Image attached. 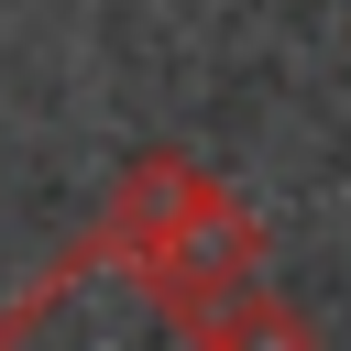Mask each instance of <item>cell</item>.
Returning <instances> with one entry per match:
<instances>
[{"label": "cell", "mask_w": 351, "mask_h": 351, "mask_svg": "<svg viewBox=\"0 0 351 351\" xmlns=\"http://www.w3.org/2000/svg\"><path fill=\"white\" fill-rule=\"evenodd\" d=\"M110 252H132L176 307H208V296H230V285H252L263 274V230H252V208L219 186V176H197V165H176V154H143L132 176H121V197H110V230H99Z\"/></svg>", "instance_id": "obj_1"}, {"label": "cell", "mask_w": 351, "mask_h": 351, "mask_svg": "<svg viewBox=\"0 0 351 351\" xmlns=\"http://www.w3.org/2000/svg\"><path fill=\"white\" fill-rule=\"evenodd\" d=\"M0 351H186V307L110 241L66 252L33 296L0 307Z\"/></svg>", "instance_id": "obj_2"}, {"label": "cell", "mask_w": 351, "mask_h": 351, "mask_svg": "<svg viewBox=\"0 0 351 351\" xmlns=\"http://www.w3.org/2000/svg\"><path fill=\"white\" fill-rule=\"evenodd\" d=\"M186 351H318V329L252 274V285H230V296H208V307H186Z\"/></svg>", "instance_id": "obj_3"}]
</instances>
